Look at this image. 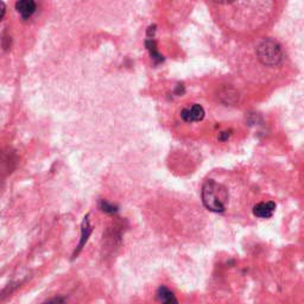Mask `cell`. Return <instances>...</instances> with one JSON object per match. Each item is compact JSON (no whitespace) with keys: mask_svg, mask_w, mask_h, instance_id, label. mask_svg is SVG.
<instances>
[{"mask_svg":"<svg viewBox=\"0 0 304 304\" xmlns=\"http://www.w3.org/2000/svg\"><path fill=\"white\" fill-rule=\"evenodd\" d=\"M276 211V204L273 201L260 202L253 207V215L260 219H270Z\"/></svg>","mask_w":304,"mask_h":304,"instance_id":"5","label":"cell"},{"mask_svg":"<svg viewBox=\"0 0 304 304\" xmlns=\"http://www.w3.org/2000/svg\"><path fill=\"white\" fill-rule=\"evenodd\" d=\"M205 110L201 105L192 104L191 106L185 107L184 110H182L181 118L187 123H195L201 122L205 118Z\"/></svg>","mask_w":304,"mask_h":304,"instance_id":"3","label":"cell"},{"mask_svg":"<svg viewBox=\"0 0 304 304\" xmlns=\"http://www.w3.org/2000/svg\"><path fill=\"white\" fill-rule=\"evenodd\" d=\"M156 297L159 304H178V299L176 298L175 293L164 285L157 289Z\"/></svg>","mask_w":304,"mask_h":304,"instance_id":"7","label":"cell"},{"mask_svg":"<svg viewBox=\"0 0 304 304\" xmlns=\"http://www.w3.org/2000/svg\"><path fill=\"white\" fill-rule=\"evenodd\" d=\"M257 56L263 64L270 65H278L283 60V51L280 45L276 41L271 38L263 39L257 47Z\"/></svg>","mask_w":304,"mask_h":304,"instance_id":"2","label":"cell"},{"mask_svg":"<svg viewBox=\"0 0 304 304\" xmlns=\"http://www.w3.org/2000/svg\"><path fill=\"white\" fill-rule=\"evenodd\" d=\"M202 202L208 211L213 213H224L226 211L228 198V190L225 185L215 182L214 179H208L202 187Z\"/></svg>","mask_w":304,"mask_h":304,"instance_id":"1","label":"cell"},{"mask_svg":"<svg viewBox=\"0 0 304 304\" xmlns=\"http://www.w3.org/2000/svg\"><path fill=\"white\" fill-rule=\"evenodd\" d=\"M228 137H230V133H228L226 131V132H221L220 133V137H219V139L222 140V142H225V140H226Z\"/></svg>","mask_w":304,"mask_h":304,"instance_id":"12","label":"cell"},{"mask_svg":"<svg viewBox=\"0 0 304 304\" xmlns=\"http://www.w3.org/2000/svg\"><path fill=\"white\" fill-rule=\"evenodd\" d=\"M16 10L24 19L30 18L37 10V4L32 0H19L16 3Z\"/></svg>","mask_w":304,"mask_h":304,"instance_id":"6","label":"cell"},{"mask_svg":"<svg viewBox=\"0 0 304 304\" xmlns=\"http://www.w3.org/2000/svg\"><path fill=\"white\" fill-rule=\"evenodd\" d=\"M6 15V6L3 2H0V22L3 21Z\"/></svg>","mask_w":304,"mask_h":304,"instance_id":"11","label":"cell"},{"mask_svg":"<svg viewBox=\"0 0 304 304\" xmlns=\"http://www.w3.org/2000/svg\"><path fill=\"white\" fill-rule=\"evenodd\" d=\"M100 209L104 212V213H107V214H114L118 212L117 206H114L113 204H110V202L105 200L100 202Z\"/></svg>","mask_w":304,"mask_h":304,"instance_id":"9","label":"cell"},{"mask_svg":"<svg viewBox=\"0 0 304 304\" xmlns=\"http://www.w3.org/2000/svg\"><path fill=\"white\" fill-rule=\"evenodd\" d=\"M42 304H65V300L63 297H54V298H50L47 302L42 303Z\"/></svg>","mask_w":304,"mask_h":304,"instance_id":"10","label":"cell"},{"mask_svg":"<svg viewBox=\"0 0 304 304\" xmlns=\"http://www.w3.org/2000/svg\"><path fill=\"white\" fill-rule=\"evenodd\" d=\"M91 232H93V226L90 225V221H89V215H86V217L83 218L82 220V224H81V239H80V243H78L76 250L74 251V254H73V259H75L78 254H80L81 251H82V248L84 245L87 244L88 239H89Z\"/></svg>","mask_w":304,"mask_h":304,"instance_id":"4","label":"cell"},{"mask_svg":"<svg viewBox=\"0 0 304 304\" xmlns=\"http://www.w3.org/2000/svg\"><path fill=\"white\" fill-rule=\"evenodd\" d=\"M145 45H146V48H148V50L150 52V56H151L152 60L155 61V63H159V62L164 61V58H163L162 55L159 54L158 51H157L156 42L153 41V39H146Z\"/></svg>","mask_w":304,"mask_h":304,"instance_id":"8","label":"cell"}]
</instances>
